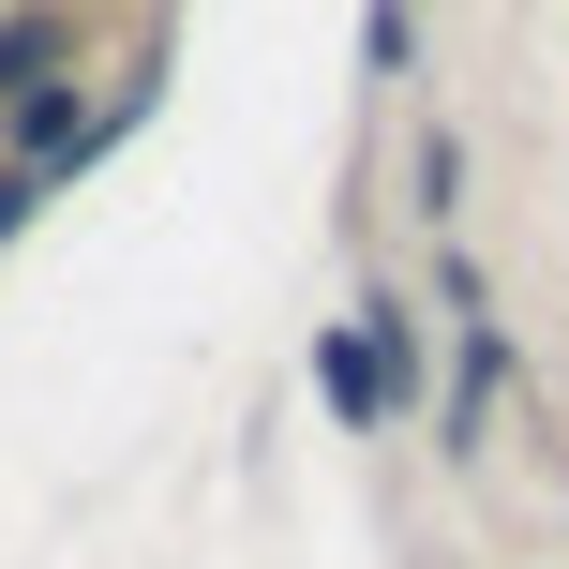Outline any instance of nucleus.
I'll return each instance as SVG.
<instances>
[{"label": "nucleus", "mask_w": 569, "mask_h": 569, "mask_svg": "<svg viewBox=\"0 0 569 569\" xmlns=\"http://www.w3.org/2000/svg\"><path fill=\"white\" fill-rule=\"evenodd\" d=\"M0 90H46V46L30 30H0Z\"/></svg>", "instance_id": "1"}]
</instances>
